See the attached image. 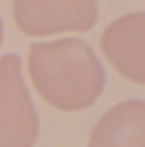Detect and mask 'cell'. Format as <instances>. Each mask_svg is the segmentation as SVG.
Returning <instances> with one entry per match:
<instances>
[{
  "mask_svg": "<svg viewBox=\"0 0 145 147\" xmlns=\"http://www.w3.org/2000/svg\"><path fill=\"white\" fill-rule=\"evenodd\" d=\"M29 73L40 98L65 113L88 109L105 88L101 61L80 38L31 44Z\"/></svg>",
  "mask_w": 145,
  "mask_h": 147,
  "instance_id": "6da1fadb",
  "label": "cell"
},
{
  "mask_svg": "<svg viewBox=\"0 0 145 147\" xmlns=\"http://www.w3.org/2000/svg\"><path fill=\"white\" fill-rule=\"evenodd\" d=\"M38 138V117L25 84L21 57H0V147H32Z\"/></svg>",
  "mask_w": 145,
  "mask_h": 147,
  "instance_id": "7a4b0ae2",
  "label": "cell"
},
{
  "mask_svg": "<svg viewBox=\"0 0 145 147\" xmlns=\"http://www.w3.org/2000/svg\"><path fill=\"white\" fill-rule=\"evenodd\" d=\"M13 19L27 36L86 33L97 21L96 0H13Z\"/></svg>",
  "mask_w": 145,
  "mask_h": 147,
  "instance_id": "3957f363",
  "label": "cell"
},
{
  "mask_svg": "<svg viewBox=\"0 0 145 147\" xmlns=\"http://www.w3.org/2000/svg\"><path fill=\"white\" fill-rule=\"evenodd\" d=\"M143 11H132L115 19L101 34V52L124 78L143 86Z\"/></svg>",
  "mask_w": 145,
  "mask_h": 147,
  "instance_id": "277c9868",
  "label": "cell"
},
{
  "mask_svg": "<svg viewBox=\"0 0 145 147\" xmlns=\"http://www.w3.org/2000/svg\"><path fill=\"white\" fill-rule=\"evenodd\" d=\"M143 99L117 103L97 120L88 147H145L143 142Z\"/></svg>",
  "mask_w": 145,
  "mask_h": 147,
  "instance_id": "5b68a950",
  "label": "cell"
},
{
  "mask_svg": "<svg viewBox=\"0 0 145 147\" xmlns=\"http://www.w3.org/2000/svg\"><path fill=\"white\" fill-rule=\"evenodd\" d=\"M2 40H4V23L0 19V46H2Z\"/></svg>",
  "mask_w": 145,
  "mask_h": 147,
  "instance_id": "8992f818",
  "label": "cell"
}]
</instances>
